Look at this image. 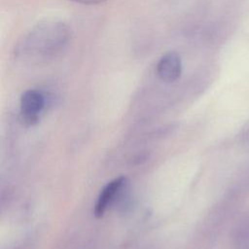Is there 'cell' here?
I'll use <instances>...</instances> for the list:
<instances>
[{"instance_id": "obj_1", "label": "cell", "mask_w": 249, "mask_h": 249, "mask_svg": "<svg viewBox=\"0 0 249 249\" xmlns=\"http://www.w3.org/2000/svg\"><path fill=\"white\" fill-rule=\"evenodd\" d=\"M71 39L69 25L58 19H46L34 25L18 41L16 55L30 62H46L67 48Z\"/></svg>"}, {"instance_id": "obj_2", "label": "cell", "mask_w": 249, "mask_h": 249, "mask_svg": "<svg viewBox=\"0 0 249 249\" xmlns=\"http://www.w3.org/2000/svg\"><path fill=\"white\" fill-rule=\"evenodd\" d=\"M45 106V96L38 89H27L20 97V115L24 123L34 124Z\"/></svg>"}, {"instance_id": "obj_3", "label": "cell", "mask_w": 249, "mask_h": 249, "mask_svg": "<svg viewBox=\"0 0 249 249\" xmlns=\"http://www.w3.org/2000/svg\"><path fill=\"white\" fill-rule=\"evenodd\" d=\"M159 79L164 83H173L177 81L182 73V60L175 52L165 53L159 59L156 67Z\"/></svg>"}, {"instance_id": "obj_4", "label": "cell", "mask_w": 249, "mask_h": 249, "mask_svg": "<svg viewBox=\"0 0 249 249\" xmlns=\"http://www.w3.org/2000/svg\"><path fill=\"white\" fill-rule=\"evenodd\" d=\"M124 182H125L124 177H119L109 182L102 189L94 207V216L96 218H101L104 215L107 207L115 199L116 196L121 191Z\"/></svg>"}, {"instance_id": "obj_5", "label": "cell", "mask_w": 249, "mask_h": 249, "mask_svg": "<svg viewBox=\"0 0 249 249\" xmlns=\"http://www.w3.org/2000/svg\"><path fill=\"white\" fill-rule=\"evenodd\" d=\"M70 1L80 3V4H84V5H96V4L103 3L107 0H70Z\"/></svg>"}, {"instance_id": "obj_6", "label": "cell", "mask_w": 249, "mask_h": 249, "mask_svg": "<svg viewBox=\"0 0 249 249\" xmlns=\"http://www.w3.org/2000/svg\"><path fill=\"white\" fill-rule=\"evenodd\" d=\"M247 142L249 143V131H248V133H247Z\"/></svg>"}]
</instances>
